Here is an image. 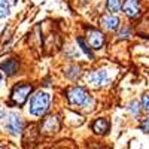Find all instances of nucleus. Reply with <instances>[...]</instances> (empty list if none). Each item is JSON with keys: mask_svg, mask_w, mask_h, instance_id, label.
I'll return each mask as SVG.
<instances>
[{"mask_svg": "<svg viewBox=\"0 0 149 149\" xmlns=\"http://www.w3.org/2000/svg\"><path fill=\"white\" fill-rule=\"evenodd\" d=\"M66 97H67V102L72 106L93 107V104H94V98L88 94V91L85 88H82V86H70V88H67Z\"/></svg>", "mask_w": 149, "mask_h": 149, "instance_id": "obj_1", "label": "nucleus"}, {"mask_svg": "<svg viewBox=\"0 0 149 149\" xmlns=\"http://www.w3.org/2000/svg\"><path fill=\"white\" fill-rule=\"evenodd\" d=\"M49 104H51V95H49L46 91H37L30 98L29 112L33 116H42L48 112Z\"/></svg>", "mask_w": 149, "mask_h": 149, "instance_id": "obj_2", "label": "nucleus"}, {"mask_svg": "<svg viewBox=\"0 0 149 149\" xmlns=\"http://www.w3.org/2000/svg\"><path fill=\"white\" fill-rule=\"evenodd\" d=\"M31 90L33 88H31L30 84H26V82L17 84L14 86V90H12V93H10V103L15 104V106H22L27 102Z\"/></svg>", "mask_w": 149, "mask_h": 149, "instance_id": "obj_3", "label": "nucleus"}, {"mask_svg": "<svg viewBox=\"0 0 149 149\" xmlns=\"http://www.w3.org/2000/svg\"><path fill=\"white\" fill-rule=\"evenodd\" d=\"M88 84L94 88H100V86L106 85L110 82V78H109V73L106 69H98V70H94L88 74Z\"/></svg>", "mask_w": 149, "mask_h": 149, "instance_id": "obj_4", "label": "nucleus"}, {"mask_svg": "<svg viewBox=\"0 0 149 149\" xmlns=\"http://www.w3.org/2000/svg\"><path fill=\"white\" fill-rule=\"evenodd\" d=\"M5 128L12 136H18L22 131V118L19 116V113H17V112H10V113H8Z\"/></svg>", "mask_w": 149, "mask_h": 149, "instance_id": "obj_5", "label": "nucleus"}, {"mask_svg": "<svg viewBox=\"0 0 149 149\" xmlns=\"http://www.w3.org/2000/svg\"><path fill=\"white\" fill-rule=\"evenodd\" d=\"M86 40H88V43L93 49H102L104 45V34L100 30L90 29L88 33H86Z\"/></svg>", "mask_w": 149, "mask_h": 149, "instance_id": "obj_6", "label": "nucleus"}, {"mask_svg": "<svg viewBox=\"0 0 149 149\" xmlns=\"http://www.w3.org/2000/svg\"><path fill=\"white\" fill-rule=\"evenodd\" d=\"M60 130V118L57 115H51V116H48L43 124H42V127H40V131L43 134H55L57 131Z\"/></svg>", "mask_w": 149, "mask_h": 149, "instance_id": "obj_7", "label": "nucleus"}, {"mask_svg": "<svg viewBox=\"0 0 149 149\" xmlns=\"http://www.w3.org/2000/svg\"><path fill=\"white\" fill-rule=\"evenodd\" d=\"M122 10L128 18H137L140 15V3L139 0H124Z\"/></svg>", "mask_w": 149, "mask_h": 149, "instance_id": "obj_8", "label": "nucleus"}, {"mask_svg": "<svg viewBox=\"0 0 149 149\" xmlns=\"http://www.w3.org/2000/svg\"><path fill=\"white\" fill-rule=\"evenodd\" d=\"M102 24H103V27L109 31H115L118 30L119 27V18L115 15V14H107L102 18Z\"/></svg>", "mask_w": 149, "mask_h": 149, "instance_id": "obj_9", "label": "nucleus"}, {"mask_svg": "<svg viewBox=\"0 0 149 149\" xmlns=\"http://www.w3.org/2000/svg\"><path fill=\"white\" fill-rule=\"evenodd\" d=\"M0 69L3 70V73H6V76H14L18 70V61L10 58V60H6L5 63L0 64Z\"/></svg>", "mask_w": 149, "mask_h": 149, "instance_id": "obj_10", "label": "nucleus"}, {"mask_svg": "<svg viewBox=\"0 0 149 149\" xmlns=\"http://www.w3.org/2000/svg\"><path fill=\"white\" fill-rule=\"evenodd\" d=\"M93 131L95 134H106L109 131V121L104 118H97L93 124Z\"/></svg>", "mask_w": 149, "mask_h": 149, "instance_id": "obj_11", "label": "nucleus"}, {"mask_svg": "<svg viewBox=\"0 0 149 149\" xmlns=\"http://www.w3.org/2000/svg\"><path fill=\"white\" fill-rule=\"evenodd\" d=\"M76 43L79 45V48H81V51L88 57V58H91V60H94V54H93V51H91V48H88V45L85 43V40L82 39V37H76Z\"/></svg>", "mask_w": 149, "mask_h": 149, "instance_id": "obj_12", "label": "nucleus"}, {"mask_svg": "<svg viewBox=\"0 0 149 149\" xmlns=\"http://www.w3.org/2000/svg\"><path fill=\"white\" fill-rule=\"evenodd\" d=\"M79 74H81V67L76 66V64L69 66V67L66 69V76H67L69 79H72V81L78 79V78H79Z\"/></svg>", "mask_w": 149, "mask_h": 149, "instance_id": "obj_13", "label": "nucleus"}, {"mask_svg": "<svg viewBox=\"0 0 149 149\" xmlns=\"http://www.w3.org/2000/svg\"><path fill=\"white\" fill-rule=\"evenodd\" d=\"M10 14V5L8 0H0V19L6 18Z\"/></svg>", "mask_w": 149, "mask_h": 149, "instance_id": "obj_14", "label": "nucleus"}, {"mask_svg": "<svg viewBox=\"0 0 149 149\" xmlns=\"http://www.w3.org/2000/svg\"><path fill=\"white\" fill-rule=\"evenodd\" d=\"M106 3H107V9L112 12V14H115V12H118L121 9L119 0H106Z\"/></svg>", "mask_w": 149, "mask_h": 149, "instance_id": "obj_15", "label": "nucleus"}, {"mask_svg": "<svg viewBox=\"0 0 149 149\" xmlns=\"http://www.w3.org/2000/svg\"><path fill=\"white\" fill-rule=\"evenodd\" d=\"M128 110H130V113H131L133 116H139V113H140V103H139L137 100L131 102L130 106H128Z\"/></svg>", "mask_w": 149, "mask_h": 149, "instance_id": "obj_16", "label": "nucleus"}, {"mask_svg": "<svg viewBox=\"0 0 149 149\" xmlns=\"http://www.w3.org/2000/svg\"><path fill=\"white\" fill-rule=\"evenodd\" d=\"M130 34H131L130 27H122L121 31L118 33V39H125V37H130Z\"/></svg>", "mask_w": 149, "mask_h": 149, "instance_id": "obj_17", "label": "nucleus"}, {"mask_svg": "<svg viewBox=\"0 0 149 149\" xmlns=\"http://www.w3.org/2000/svg\"><path fill=\"white\" fill-rule=\"evenodd\" d=\"M140 106L143 107L145 112H148V113H149V94H145L142 97V104Z\"/></svg>", "mask_w": 149, "mask_h": 149, "instance_id": "obj_18", "label": "nucleus"}, {"mask_svg": "<svg viewBox=\"0 0 149 149\" xmlns=\"http://www.w3.org/2000/svg\"><path fill=\"white\" fill-rule=\"evenodd\" d=\"M140 130L145 131V133H149V116H148L146 119H143L142 125H140Z\"/></svg>", "mask_w": 149, "mask_h": 149, "instance_id": "obj_19", "label": "nucleus"}, {"mask_svg": "<svg viewBox=\"0 0 149 149\" xmlns=\"http://www.w3.org/2000/svg\"><path fill=\"white\" fill-rule=\"evenodd\" d=\"M6 115V110H5V106L2 104V103H0V119H2L3 116Z\"/></svg>", "mask_w": 149, "mask_h": 149, "instance_id": "obj_20", "label": "nucleus"}, {"mask_svg": "<svg viewBox=\"0 0 149 149\" xmlns=\"http://www.w3.org/2000/svg\"><path fill=\"white\" fill-rule=\"evenodd\" d=\"M12 2H14V3H18V0H12Z\"/></svg>", "mask_w": 149, "mask_h": 149, "instance_id": "obj_21", "label": "nucleus"}, {"mask_svg": "<svg viewBox=\"0 0 149 149\" xmlns=\"http://www.w3.org/2000/svg\"><path fill=\"white\" fill-rule=\"evenodd\" d=\"M0 149H6V148H3V146H0Z\"/></svg>", "mask_w": 149, "mask_h": 149, "instance_id": "obj_22", "label": "nucleus"}, {"mask_svg": "<svg viewBox=\"0 0 149 149\" xmlns=\"http://www.w3.org/2000/svg\"><path fill=\"white\" fill-rule=\"evenodd\" d=\"M0 82H2V74H0Z\"/></svg>", "mask_w": 149, "mask_h": 149, "instance_id": "obj_23", "label": "nucleus"}]
</instances>
